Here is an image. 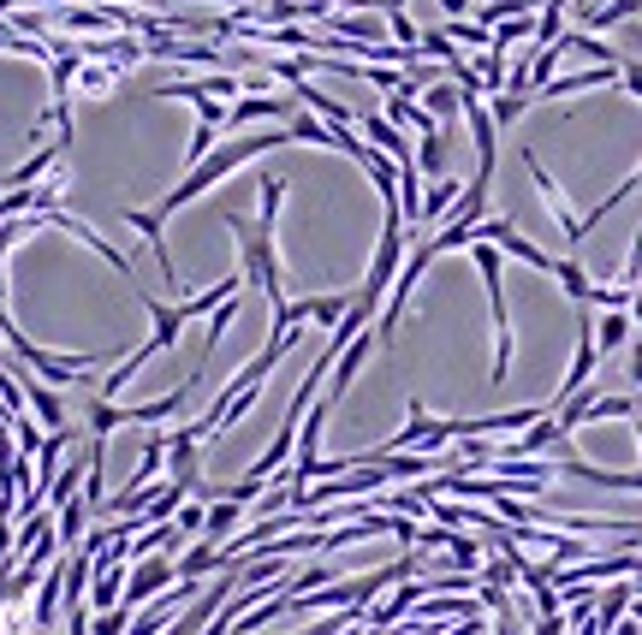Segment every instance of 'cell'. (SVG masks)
<instances>
[{"instance_id":"1","label":"cell","mask_w":642,"mask_h":635,"mask_svg":"<svg viewBox=\"0 0 642 635\" xmlns=\"http://www.w3.org/2000/svg\"><path fill=\"white\" fill-rule=\"evenodd\" d=\"M280 196H286V179L280 173H262V214L256 220H244V214H232V208L221 214V220L232 226V238H238V274H244V285H256L262 297H268V309L286 303V268H280V250H274Z\"/></svg>"},{"instance_id":"2","label":"cell","mask_w":642,"mask_h":635,"mask_svg":"<svg viewBox=\"0 0 642 635\" xmlns=\"http://www.w3.org/2000/svg\"><path fill=\"white\" fill-rule=\"evenodd\" d=\"M280 143H292V131H262V137H232V143H214V155L209 161H197L191 173H185V185H173L167 196L155 202V214L167 220V214H179V208H191L203 190H214L226 179V173H238V167H250L256 155H268V149H280Z\"/></svg>"},{"instance_id":"3","label":"cell","mask_w":642,"mask_h":635,"mask_svg":"<svg viewBox=\"0 0 642 635\" xmlns=\"http://www.w3.org/2000/svg\"><path fill=\"white\" fill-rule=\"evenodd\" d=\"M470 262H476V274H482V285H488V321H494V368H488V380L494 386H506L512 380V309H506V268H500V250L494 244H470Z\"/></svg>"},{"instance_id":"4","label":"cell","mask_w":642,"mask_h":635,"mask_svg":"<svg viewBox=\"0 0 642 635\" xmlns=\"http://www.w3.org/2000/svg\"><path fill=\"white\" fill-rule=\"evenodd\" d=\"M179 588V558H167V553H155V558H137L131 564V576H125V612L137 618V606H155L161 594H173Z\"/></svg>"},{"instance_id":"5","label":"cell","mask_w":642,"mask_h":635,"mask_svg":"<svg viewBox=\"0 0 642 635\" xmlns=\"http://www.w3.org/2000/svg\"><path fill=\"white\" fill-rule=\"evenodd\" d=\"M292 113H298V101L292 96H238L232 101V107H226V131H238V125H280V131H286V125H292Z\"/></svg>"},{"instance_id":"6","label":"cell","mask_w":642,"mask_h":635,"mask_svg":"<svg viewBox=\"0 0 642 635\" xmlns=\"http://www.w3.org/2000/svg\"><path fill=\"white\" fill-rule=\"evenodd\" d=\"M595 363H601V351H595V321H577V357H571V368H565V380H559V392H553V410H559V404H571L577 392L589 386V380H595Z\"/></svg>"},{"instance_id":"7","label":"cell","mask_w":642,"mask_h":635,"mask_svg":"<svg viewBox=\"0 0 642 635\" xmlns=\"http://www.w3.org/2000/svg\"><path fill=\"white\" fill-rule=\"evenodd\" d=\"M524 167H530V179H536V190H541V202H547V214L553 220H559V232H565V244H583V214L571 208V202H565V190H559V179H553L547 167H541L536 155H524Z\"/></svg>"},{"instance_id":"8","label":"cell","mask_w":642,"mask_h":635,"mask_svg":"<svg viewBox=\"0 0 642 635\" xmlns=\"http://www.w3.org/2000/svg\"><path fill=\"white\" fill-rule=\"evenodd\" d=\"M357 131H363V143H369V149H381V155L393 161L399 173H405V167H417V149H411V137L399 131V125L387 119V113H363V119H357Z\"/></svg>"},{"instance_id":"9","label":"cell","mask_w":642,"mask_h":635,"mask_svg":"<svg viewBox=\"0 0 642 635\" xmlns=\"http://www.w3.org/2000/svg\"><path fill=\"white\" fill-rule=\"evenodd\" d=\"M125 226H131V232H143V244L155 250V262H161V274H167V285L179 291V268H173V256H167V232H161V214L155 208H125Z\"/></svg>"},{"instance_id":"10","label":"cell","mask_w":642,"mask_h":635,"mask_svg":"<svg viewBox=\"0 0 642 635\" xmlns=\"http://www.w3.org/2000/svg\"><path fill=\"white\" fill-rule=\"evenodd\" d=\"M458 196H464V179H452V173H446V179H428V190H423V220H417L423 232H435V226L458 208Z\"/></svg>"},{"instance_id":"11","label":"cell","mask_w":642,"mask_h":635,"mask_svg":"<svg viewBox=\"0 0 642 635\" xmlns=\"http://www.w3.org/2000/svg\"><path fill=\"white\" fill-rule=\"evenodd\" d=\"M137 297H143V309H149V321H155V351H173L179 345V333H185V309L179 303H161V297H149V291H137Z\"/></svg>"},{"instance_id":"12","label":"cell","mask_w":642,"mask_h":635,"mask_svg":"<svg viewBox=\"0 0 642 635\" xmlns=\"http://www.w3.org/2000/svg\"><path fill=\"white\" fill-rule=\"evenodd\" d=\"M185 499H191V487H179V481H161V487L143 499V511H137V517H143V529H161V523H173V517H179Z\"/></svg>"},{"instance_id":"13","label":"cell","mask_w":642,"mask_h":635,"mask_svg":"<svg viewBox=\"0 0 642 635\" xmlns=\"http://www.w3.org/2000/svg\"><path fill=\"white\" fill-rule=\"evenodd\" d=\"M214 570H226L221 546H209V541H191V546L179 553V582H197V588H203V576H214Z\"/></svg>"},{"instance_id":"14","label":"cell","mask_w":642,"mask_h":635,"mask_svg":"<svg viewBox=\"0 0 642 635\" xmlns=\"http://www.w3.org/2000/svg\"><path fill=\"white\" fill-rule=\"evenodd\" d=\"M553 279H559V291L577 303V309H589V303H595V279L583 274V262H577V256H559V262H553Z\"/></svg>"},{"instance_id":"15","label":"cell","mask_w":642,"mask_h":635,"mask_svg":"<svg viewBox=\"0 0 642 635\" xmlns=\"http://www.w3.org/2000/svg\"><path fill=\"white\" fill-rule=\"evenodd\" d=\"M84 475H90V457H72V463H60L54 487H48V511H66V505L84 493Z\"/></svg>"},{"instance_id":"16","label":"cell","mask_w":642,"mask_h":635,"mask_svg":"<svg viewBox=\"0 0 642 635\" xmlns=\"http://www.w3.org/2000/svg\"><path fill=\"white\" fill-rule=\"evenodd\" d=\"M423 107L435 113V125H440V131H446L452 119H464V96H458V84H452V78L428 84V90H423Z\"/></svg>"},{"instance_id":"17","label":"cell","mask_w":642,"mask_h":635,"mask_svg":"<svg viewBox=\"0 0 642 635\" xmlns=\"http://www.w3.org/2000/svg\"><path fill=\"white\" fill-rule=\"evenodd\" d=\"M642 18V0H607L601 12H589L583 24H571V30H589V36H607V30H619V24H631Z\"/></svg>"},{"instance_id":"18","label":"cell","mask_w":642,"mask_h":635,"mask_svg":"<svg viewBox=\"0 0 642 635\" xmlns=\"http://www.w3.org/2000/svg\"><path fill=\"white\" fill-rule=\"evenodd\" d=\"M631 309H607V315H601V321H595V351H601V357H607V351H631Z\"/></svg>"},{"instance_id":"19","label":"cell","mask_w":642,"mask_h":635,"mask_svg":"<svg viewBox=\"0 0 642 635\" xmlns=\"http://www.w3.org/2000/svg\"><path fill=\"white\" fill-rule=\"evenodd\" d=\"M238 523H244V505L214 499V505H209V523H203V541H209V546H226V541L238 535Z\"/></svg>"},{"instance_id":"20","label":"cell","mask_w":642,"mask_h":635,"mask_svg":"<svg viewBox=\"0 0 642 635\" xmlns=\"http://www.w3.org/2000/svg\"><path fill=\"white\" fill-rule=\"evenodd\" d=\"M530 107H536L530 90H500V96H488V119H494L500 131H506V125H518Z\"/></svg>"},{"instance_id":"21","label":"cell","mask_w":642,"mask_h":635,"mask_svg":"<svg viewBox=\"0 0 642 635\" xmlns=\"http://www.w3.org/2000/svg\"><path fill=\"white\" fill-rule=\"evenodd\" d=\"M304 309H310V321H316V327H327V333H333V327L345 321L351 297H345V291H327V297H304Z\"/></svg>"},{"instance_id":"22","label":"cell","mask_w":642,"mask_h":635,"mask_svg":"<svg viewBox=\"0 0 642 635\" xmlns=\"http://www.w3.org/2000/svg\"><path fill=\"white\" fill-rule=\"evenodd\" d=\"M417 173L423 179H446V131L417 137Z\"/></svg>"},{"instance_id":"23","label":"cell","mask_w":642,"mask_h":635,"mask_svg":"<svg viewBox=\"0 0 642 635\" xmlns=\"http://www.w3.org/2000/svg\"><path fill=\"white\" fill-rule=\"evenodd\" d=\"M476 78H482V96H500L506 90V54H500V48H482V54H476Z\"/></svg>"},{"instance_id":"24","label":"cell","mask_w":642,"mask_h":635,"mask_svg":"<svg viewBox=\"0 0 642 635\" xmlns=\"http://www.w3.org/2000/svg\"><path fill=\"white\" fill-rule=\"evenodd\" d=\"M113 428H125V404L90 398V440H102V446H108V434H113Z\"/></svg>"},{"instance_id":"25","label":"cell","mask_w":642,"mask_h":635,"mask_svg":"<svg viewBox=\"0 0 642 635\" xmlns=\"http://www.w3.org/2000/svg\"><path fill=\"white\" fill-rule=\"evenodd\" d=\"M446 42H452V48H476V54H482V48H494V36H488L476 18H452V24H446Z\"/></svg>"},{"instance_id":"26","label":"cell","mask_w":642,"mask_h":635,"mask_svg":"<svg viewBox=\"0 0 642 635\" xmlns=\"http://www.w3.org/2000/svg\"><path fill=\"white\" fill-rule=\"evenodd\" d=\"M232 315H238V297H226V303H221V309H214V315H209V339H203V363L214 357V345H221V339H226V327H232Z\"/></svg>"},{"instance_id":"27","label":"cell","mask_w":642,"mask_h":635,"mask_svg":"<svg viewBox=\"0 0 642 635\" xmlns=\"http://www.w3.org/2000/svg\"><path fill=\"white\" fill-rule=\"evenodd\" d=\"M203 523H209V505H197V499H185L179 517H173V529H179L185 541H203Z\"/></svg>"},{"instance_id":"28","label":"cell","mask_w":642,"mask_h":635,"mask_svg":"<svg viewBox=\"0 0 642 635\" xmlns=\"http://www.w3.org/2000/svg\"><path fill=\"white\" fill-rule=\"evenodd\" d=\"M488 36H494V48H500V54H506L512 42H524V36H536V18H500L494 30H488Z\"/></svg>"},{"instance_id":"29","label":"cell","mask_w":642,"mask_h":635,"mask_svg":"<svg viewBox=\"0 0 642 635\" xmlns=\"http://www.w3.org/2000/svg\"><path fill=\"white\" fill-rule=\"evenodd\" d=\"M113 78H119L113 66H96V60H84V72H78V90H90V96H108V90H113Z\"/></svg>"},{"instance_id":"30","label":"cell","mask_w":642,"mask_h":635,"mask_svg":"<svg viewBox=\"0 0 642 635\" xmlns=\"http://www.w3.org/2000/svg\"><path fill=\"white\" fill-rule=\"evenodd\" d=\"M625 374H631V386H642V345L631 339V351H625Z\"/></svg>"},{"instance_id":"31","label":"cell","mask_w":642,"mask_h":635,"mask_svg":"<svg viewBox=\"0 0 642 635\" xmlns=\"http://www.w3.org/2000/svg\"><path fill=\"white\" fill-rule=\"evenodd\" d=\"M631 624L642 630V594H637V600H631Z\"/></svg>"},{"instance_id":"32","label":"cell","mask_w":642,"mask_h":635,"mask_svg":"<svg viewBox=\"0 0 642 635\" xmlns=\"http://www.w3.org/2000/svg\"><path fill=\"white\" fill-rule=\"evenodd\" d=\"M631 321H637V327H642V297H637V303H631Z\"/></svg>"},{"instance_id":"33","label":"cell","mask_w":642,"mask_h":635,"mask_svg":"<svg viewBox=\"0 0 642 635\" xmlns=\"http://www.w3.org/2000/svg\"><path fill=\"white\" fill-rule=\"evenodd\" d=\"M631 428H637V446H642V416H637V422H631Z\"/></svg>"},{"instance_id":"34","label":"cell","mask_w":642,"mask_h":635,"mask_svg":"<svg viewBox=\"0 0 642 635\" xmlns=\"http://www.w3.org/2000/svg\"><path fill=\"white\" fill-rule=\"evenodd\" d=\"M0 196H7V179H0Z\"/></svg>"},{"instance_id":"35","label":"cell","mask_w":642,"mask_h":635,"mask_svg":"<svg viewBox=\"0 0 642 635\" xmlns=\"http://www.w3.org/2000/svg\"><path fill=\"white\" fill-rule=\"evenodd\" d=\"M0 345H7V333H0Z\"/></svg>"}]
</instances>
